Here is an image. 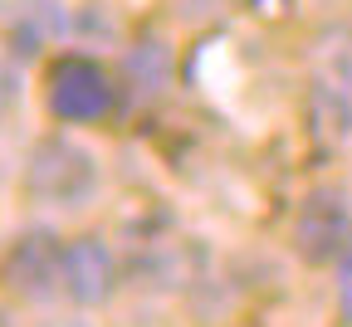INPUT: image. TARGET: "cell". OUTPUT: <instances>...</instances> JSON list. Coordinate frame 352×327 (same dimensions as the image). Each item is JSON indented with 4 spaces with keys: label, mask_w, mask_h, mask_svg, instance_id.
<instances>
[{
    "label": "cell",
    "mask_w": 352,
    "mask_h": 327,
    "mask_svg": "<svg viewBox=\"0 0 352 327\" xmlns=\"http://www.w3.org/2000/svg\"><path fill=\"white\" fill-rule=\"evenodd\" d=\"M98 185V161L74 137H44L25 161V196L39 205H78Z\"/></svg>",
    "instance_id": "6da1fadb"
},
{
    "label": "cell",
    "mask_w": 352,
    "mask_h": 327,
    "mask_svg": "<svg viewBox=\"0 0 352 327\" xmlns=\"http://www.w3.org/2000/svg\"><path fill=\"white\" fill-rule=\"evenodd\" d=\"M44 98H50V113L59 122H98L113 108V78L94 59L64 54L44 78Z\"/></svg>",
    "instance_id": "7a4b0ae2"
},
{
    "label": "cell",
    "mask_w": 352,
    "mask_h": 327,
    "mask_svg": "<svg viewBox=\"0 0 352 327\" xmlns=\"http://www.w3.org/2000/svg\"><path fill=\"white\" fill-rule=\"evenodd\" d=\"M352 240V201L342 185H318L308 191V201L298 205V220H294V245L308 264H323V259H338L342 245Z\"/></svg>",
    "instance_id": "3957f363"
},
{
    "label": "cell",
    "mask_w": 352,
    "mask_h": 327,
    "mask_svg": "<svg viewBox=\"0 0 352 327\" xmlns=\"http://www.w3.org/2000/svg\"><path fill=\"white\" fill-rule=\"evenodd\" d=\"M59 264H64V245L50 235V229H34V235H20L0 264V278L20 293V298H50L59 293Z\"/></svg>",
    "instance_id": "277c9868"
},
{
    "label": "cell",
    "mask_w": 352,
    "mask_h": 327,
    "mask_svg": "<svg viewBox=\"0 0 352 327\" xmlns=\"http://www.w3.org/2000/svg\"><path fill=\"white\" fill-rule=\"evenodd\" d=\"M113 284H118V264H113V249L94 235H83L74 245H64V264H59V293H69L74 303L94 308V303H108L113 298Z\"/></svg>",
    "instance_id": "5b68a950"
},
{
    "label": "cell",
    "mask_w": 352,
    "mask_h": 327,
    "mask_svg": "<svg viewBox=\"0 0 352 327\" xmlns=\"http://www.w3.org/2000/svg\"><path fill=\"white\" fill-rule=\"evenodd\" d=\"M338 317L352 327V240L338 254Z\"/></svg>",
    "instance_id": "8992f818"
},
{
    "label": "cell",
    "mask_w": 352,
    "mask_h": 327,
    "mask_svg": "<svg viewBox=\"0 0 352 327\" xmlns=\"http://www.w3.org/2000/svg\"><path fill=\"white\" fill-rule=\"evenodd\" d=\"M15 98H20V69L10 54H0V113L15 108Z\"/></svg>",
    "instance_id": "52a82bcc"
},
{
    "label": "cell",
    "mask_w": 352,
    "mask_h": 327,
    "mask_svg": "<svg viewBox=\"0 0 352 327\" xmlns=\"http://www.w3.org/2000/svg\"><path fill=\"white\" fill-rule=\"evenodd\" d=\"M0 327H10V317H6V313H0Z\"/></svg>",
    "instance_id": "ba28073f"
}]
</instances>
